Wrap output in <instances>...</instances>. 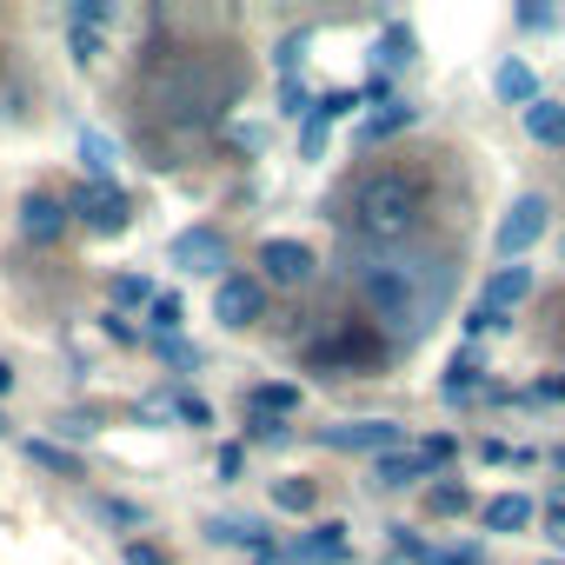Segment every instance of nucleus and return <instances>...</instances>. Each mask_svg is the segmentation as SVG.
I'll list each match as a JSON object with an SVG mask.
<instances>
[{
	"instance_id": "obj_34",
	"label": "nucleus",
	"mask_w": 565,
	"mask_h": 565,
	"mask_svg": "<svg viewBox=\"0 0 565 565\" xmlns=\"http://www.w3.org/2000/svg\"><path fill=\"white\" fill-rule=\"evenodd\" d=\"M558 259H565V239H558Z\"/></svg>"
},
{
	"instance_id": "obj_21",
	"label": "nucleus",
	"mask_w": 565,
	"mask_h": 565,
	"mask_svg": "<svg viewBox=\"0 0 565 565\" xmlns=\"http://www.w3.org/2000/svg\"><path fill=\"white\" fill-rule=\"evenodd\" d=\"M399 127H413V107H406V100H386V114L366 120V140H386V134H399Z\"/></svg>"
},
{
	"instance_id": "obj_7",
	"label": "nucleus",
	"mask_w": 565,
	"mask_h": 565,
	"mask_svg": "<svg viewBox=\"0 0 565 565\" xmlns=\"http://www.w3.org/2000/svg\"><path fill=\"white\" fill-rule=\"evenodd\" d=\"M525 294H532V266H519V259H512V266H492L472 313H486V320H512V307H519Z\"/></svg>"
},
{
	"instance_id": "obj_18",
	"label": "nucleus",
	"mask_w": 565,
	"mask_h": 565,
	"mask_svg": "<svg viewBox=\"0 0 565 565\" xmlns=\"http://www.w3.org/2000/svg\"><path fill=\"white\" fill-rule=\"evenodd\" d=\"M419 565H479V552H466V545H419V539H399Z\"/></svg>"
},
{
	"instance_id": "obj_31",
	"label": "nucleus",
	"mask_w": 565,
	"mask_h": 565,
	"mask_svg": "<svg viewBox=\"0 0 565 565\" xmlns=\"http://www.w3.org/2000/svg\"><path fill=\"white\" fill-rule=\"evenodd\" d=\"M519 28H552V8H519Z\"/></svg>"
},
{
	"instance_id": "obj_10",
	"label": "nucleus",
	"mask_w": 565,
	"mask_h": 565,
	"mask_svg": "<svg viewBox=\"0 0 565 565\" xmlns=\"http://www.w3.org/2000/svg\"><path fill=\"white\" fill-rule=\"evenodd\" d=\"M67 226H74L67 200H54V193H28V200H21V233H28L34 246H54Z\"/></svg>"
},
{
	"instance_id": "obj_3",
	"label": "nucleus",
	"mask_w": 565,
	"mask_h": 565,
	"mask_svg": "<svg viewBox=\"0 0 565 565\" xmlns=\"http://www.w3.org/2000/svg\"><path fill=\"white\" fill-rule=\"evenodd\" d=\"M347 213H353V233L366 246H406L426 220V180L406 173V167H380L353 186Z\"/></svg>"
},
{
	"instance_id": "obj_28",
	"label": "nucleus",
	"mask_w": 565,
	"mask_h": 565,
	"mask_svg": "<svg viewBox=\"0 0 565 565\" xmlns=\"http://www.w3.org/2000/svg\"><path fill=\"white\" fill-rule=\"evenodd\" d=\"M160 353H167L173 366H193V347H186V340H173V333H160Z\"/></svg>"
},
{
	"instance_id": "obj_11",
	"label": "nucleus",
	"mask_w": 565,
	"mask_h": 565,
	"mask_svg": "<svg viewBox=\"0 0 565 565\" xmlns=\"http://www.w3.org/2000/svg\"><path fill=\"white\" fill-rule=\"evenodd\" d=\"M173 266H180V273H213V279H220V266H226V239L206 233V226H186V233L173 239Z\"/></svg>"
},
{
	"instance_id": "obj_27",
	"label": "nucleus",
	"mask_w": 565,
	"mask_h": 565,
	"mask_svg": "<svg viewBox=\"0 0 565 565\" xmlns=\"http://www.w3.org/2000/svg\"><path fill=\"white\" fill-rule=\"evenodd\" d=\"M253 439H287V426H279L273 413H259V406H253Z\"/></svg>"
},
{
	"instance_id": "obj_9",
	"label": "nucleus",
	"mask_w": 565,
	"mask_h": 565,
	"mask_svg": "<svg viewBox=\"0 0 565 565\" xmlns=\"http://www.w3.org/2000/svg\"><path fill=\"white\" fill-rule=\"evenodd\" d=\"M320 439H327L333 452H373V459H380V452H399L406 433H399L393 419H353V426H327Z\"/></svg>"
},
{
	"instance_id": "obj_6",
	"label": "nucleus",
	"mask_w": 565,
	"mask_h": 565,
	"mask_svg": "<svg viewBox=\"0 0 565 565\" xmlns=\"http://www.w3.org/2000/svg\"><path fill=\"white\" fill-rule=\"evenodd\" d=\"M259 313H266L259 279H246V273H220V279H213V320H220V327L239 333V327H253Z\"/></svg>"
},
{
	"instance_id": "obj_4",
	"label": "nucleus",
	"mask_w": 565,
	"mask_h": 565,
	"mask_svg": "<svg viewBox=\"0 0 565 565\" xmlns=\"http://www.w3.org/2000/svg\"><path fill=\"white\" fill-rule=\"evenodd\" d=\"M67 213H74L81 226H94V233H127V226H134V200H127L114 180H81V186L67 193Z\"/></svg>"
},
{
	"instance_id": "obj_16",
	"label": "nucleus",
	"mask_w": 565,
	"mask_h": 565,
	"mask_svg": "<svg viewBox=\"0 0 565 565\" xmlns=\"http://www.w3.org/2000/svg\"><path fill=\"white\" fill-rule=\"evenodd\" d=\"M81 160H87V180H114V160H120V147L107 140V134H81Z\"/></svg>"
},
{
	"instance_id": "obj_12",
	"label": "nucleus",
	"mask_w": 565,
	"mask_h": 565,
	"mask_svg": "<svg viewBox=\"0 0 565 565\" xmlns=\"http://www.w3.org/2000/svg\"><path fill=\"white\" fill-rule=\"evenodd\" d=\"M426 472H433L426 452H380V459H373V486H386V492H399V486H413V479H426Z\"/></svg>"
},
{
	"instance_id": "obj_32",
	"label": "nucleus",
	"mask_w": 565,
	"mask_h": 565,
	"mask_svg": "<svg viewBox=\"0 0 565 565\" xmlns=\"http://www.w3.org/2000/svg\"><path fill=\"white\" fill-rule=\"evenodd\" d=\"M0 393H14V366H0Z\"/></svg>"
},
{
	"instance_id": "obj_5",
	"label": "nucleus",
	"mask_w": 565,
	"mask_h": 565,
	"mask_svg": "<svg viewBox=\"0 0 565 565\" xmlns=\"http://www.w3.org/2000/svg\"><path fill=\"white\" fill-rule=\"evenodd\" d=\"M545 220H552V206H545V193H519V200L505 206V220H499V233H492V246H499V259L512 266L519 253H532V246H539V233H545Z\"/></svg>"
},
{
	"instance_id": "obj_25",
	"label": "nucleus",
	"mask_w": 565,
	"mask_h": 565,
	"mask_svg": "<svg viewBox=\"0 0 565 565\" xmlns=\"http://www.w3.org/2000/svg\"><path fill=\"white\" fill-rule=\"evenodd\" d=\"M28 452H34V466H47V472H81V466H74V452H61V446H47V439H34Z\"/></svg>"
},
{
	"instance_id": "obj_26",
	"label": "nucleus",
	"mask_w": 565,
	"mask_h": 565,
	"mask_svg": "<svg viewBox=\"0 0 565 565\" xmlns=\"http://www.w3.org/2000/svg\"><path fill=\"white\" fill-rule=\"evenodd\" d=\"M153 327H160V333L180 327V294H160V300H153Z\"/></svg>"
},
{
	"instance_id": "obj_20",
	"label": "nucleus",
	"mask_w": 565,
	"mask_h": 565,
	"mask_svg": "<svg viewBox=\"0 0 565 565\" xmlns=\"http://www.w3.org/2000/svg\"><path fill=\"white\" fill-rule=\"evenodd\" d=\"M313 499H320V492H313L307 479H273V505H279V512H313Z\"/></svg>"
},
{
	"instance_id": "obj_17",
	"label": "nucleus",
	"mask_w": 565,
	"mask_h": 565,
	"mask_svg": "<svg viewBox=\"0 0 565 565\" xmlns=\"http://www.w3.org/2000/svg\"><path fill=\"white\" fill-rule=\"evenodd\" d=\"M499 100H512V107H532V100H539V87H532V74H525L519 61L499 67Z\"/></svg>"
},
{
	"instance_id": "obj_23",
	"label": "nucleus",
	"mask_w": 565,
	"mask_h": 565,
	"mask_svg": "<svg viewBox=\"0 0 565 565\" xmlns=\"http://www.w3.org/2000/svg\"><path fill=\"white\" fill-rule=\"evenodd\" d=\"M206 532H213V539H226V545H259V525H246V519H213Z\"/></svg>"
},
{
	"instance_id": "obj_13",
	"label": "nucleus",
	"mask_w": 565,
	"mask_h": 565,
	"mask_svg": "<svg viewBox=\"0 0 565 565\" xmlns=\"http://www.w3.org/2000/svg\"><path fill=\"white\" fill-rule=\"evenodd\" d=\"M519 120H525V140L565 147V100H532V107H519Z\"/></svg>"
},
{
	"instance_id": "obj_15",
	"label": "nucleus",
	"mask_w": 565,
	"mask_h": 565,
	"mask_svg": "<svg viewBox=\"0 0 565 565\" xmlns=\"http://www.w3.org/2000/svg\"><path fill=\"white\" fill-rule=\"evenodd\" d=\"M294 558H307V565H320V558H327V565H340V558H347V525H327V532L300 539V545H294Z\"/></svg>"
},
{
	"instance_id": "obj_1",
	"label": "nucleus",
	"mask_w": 565,
	"mask_h": 565,
	"mask_svg": "<svg viewBox=\"0 0 565 565\" xmlns=\"http://www.w3.org/2000/svg\"><path fill=\"white\" fill-rule=\"evenodd\" d=\"M360 300L373 313L380 333H393L399 347H413L452 300V266L439 253H413V246H373V259L360 266Z\"/></svg>"
},
{
	"instance_id": "obj_22",
	"label": "nucleus",
	"mask_w": 565,
	"mask_h": 565,
	"mask_svg": "<svg viewBox=\"0 0 565 565\" xmlns=\"http://www.w3.org/2000/svg\"><path fill=\"white\" fill-rule=\"evenodd\" d=\"M327 134H333V114H320V107H313V114H307V134H300V153H307V160H320V153H327Z\"/></svg>"
},
{
	"instance_id": "obj_19",
	"label": "nucleus",
	"mask_w": 565,
	"mask_h": 565,
	"mask_svg": "<svg viewBox=\"0 0 565 565\" xmlns=\"http://www.w3.org/2000/svg\"><path fill=\"white\" fill-rule=\"evenodd\" d=\"M466 505H472V499H466V486H452V479H439V486L426 492V512H433V519H459Z\"/></svg>"
},
{
	"instance_id": "obj_8",
	"label": "nucleus",
	"mask_w": 565,
	"mask_h": 565,
	"mask_svg": "<svg viewBox=\"0 0 565 565\" xmlns=\"http://www.w3.org/2000/svg\"><path fill=\"white\" fill-rule=\"evenodd\" d=\"M313 246L307 239H266L259 246V273L273 279V287H307V279H313Z\"/></svg>"
},
{
	"instance_id": "obj_24",
	"label": "nucleus",
	"mask_w": 565,
	"mask_h": 565,
	"mask_svg": "<svg viewBox=\"0 0 565 565\" xmlns=\"http://www.w3.org/2000/svg\"><path fill=\"white\" fill-rule=\"evenodd\" d=\"M74 61H81V67H94V61H100V28L74 21Z\"/></svg>"
},
{
	"instance_id": "obj_29",
	"label": "nucleus",
	"mask_w": 565,
	"mask_h": 565,
	"mask_svg": "<svg viewBox=\"0 0 565 565\" xmlns=\"http://www.w3.org/2000/svg\"><path fill=\"white\" fill-rule=\"evenodd\" d=\"M127 565H167V558H160L153 545H140V539H134V545H127Z\"/></svg>"
},
{
	"instance_id": "obj_30",
	"label": "nucleus",
	"mask_w": 565,
	"mask_h": 565,
	"mask_svg": "<svg viewBox=\"0 0 565 565\" xmlns=\"http://www.w3.org/2000/svg\"><path fill=\"white\" fill-rule=\"evenodd\" d=\"M545 525H552V539L565 545V499H552V505H545Z\"/></svg>"
},
{
	"instance_id": "obj_14",
	"label": "nucleus",
	"mask_w": 565,
	"mask_h": 565,
	"mask_svg": "<svg viewBox=\"0 0 565 565\" xmlns=\"http://www.w3.org/2000/svg\"><path fill=\"white\" fill-rule=\"evenodd\" d=\"M486 532H519V525H532L539 519V505L525 499V492H499V499H486Z\"/></svg>"
},
{
	"instance_id": "obj_2",
	"label": "nucleus",
	"mask_w": 565,
	"mask_h": 565,
	"mask_svg": "<svg viewBox=\"0 0 565 565\" xmlns=\"http://www.w3.org/2000/svg\"><path fill=\"white\" fill-rule=\"evenodd\" d=\"M246 74L233 61H213V54H180V61H160L147 67V107L173 127H193V120H220L233 100H239Z\"/></svg>"
},
{
	"instance_id": "obj_33",
	"label": "nucleus",
	"mask_w": 565,
	"mask_h": 565,
	"mask_svg": "<svg viewBox=\"0 0 565 565\" xmlns=\"http://www.w3.org/2000/svg\"><path fill=\"white\" fill-rule=\"evenodd\" d=\"M552 466H558V472H565V446H558V452H552Z\"/></svg>"
}]
</instances>
